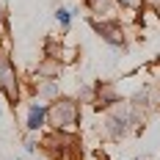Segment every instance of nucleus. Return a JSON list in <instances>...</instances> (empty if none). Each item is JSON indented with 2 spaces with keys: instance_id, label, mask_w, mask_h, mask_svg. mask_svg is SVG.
I'll use <instances>...</instances> for the list:
<instances>
[{
  "instance_id": "1",
  "label": "nucleus",
  "mask_w": 160,
  "mask_h": 160,
  "mask_svg": "<svg viewBox=\"0 0 160 160\" xmlns=\"http://www.w3.org/2000/svg\"><path fill=\"white\" fill-rule=\"evenodd\" d=\"M47 122L55 130H72L80 122V105L75 99H55L47 108Z\"/></svg>"
},
{
  "instance_id": "2",
  "label": "nucleus",
  "mask_w": 160,
  "mask_h": 160,
  "mask_svg": "<svg viewBox=\"0 0 160 160\" xmlns=\"http://www.w3.org/2000/svg\"><path fill=\"white\" fill-rule=\"evenodd\" d=\"M91 25H94V31L99 33L108 44H113V47H122V44H124V31H122L116 22H97L94 19Z\"/></svg>"
},
{
  "instance_id": "3",
  "label": "nucleus",
  "mask_w": 160,
  "mask_h": 160,
  "mask_svg": "<svg viewBox=\"0 0 160 160\" xmlns=\"http://www.w3.org/2000/svg\"><path fill=\"white\" fill-rule=\"evenodd\" d=\"M44 119H47V108L42 105V102H33L31 108H28V130H39L44 127Z\"/></svg>"
},
{
  "instance_id": "4",
  "label": "nucleus",
  "mask_w": 160,
  "mask_h": 160,
  "mask_svg": "<svg viewBox=\"0 0 160 160\" xmlns=\"http://www.w3.org/2000/svg\"><path fill=\"white\" fill-rule=\"evenodd\" d=\"M36 75L42 80H58L61 75V64H58V58H44L42 64L36 66Z\"/></svg>"
},
{
  "instance_id": "5",
  "label": "nucleus",
  "mask_w": 160,
  "mask_h": 160,
  "mask_svg": "<svg viewBox=\"0 0 160 160\" xmlns=\"http://www.w3.org/2000/svg\"><path fill=\"white\" fill-rule=\"evenodd\" d=\"M39 97H44V99H58V86H55V80H44V83L39 86Z\"/></svg>"
},
{
  "instance_id": "6",
  "label": "nucleus",
  "mask_w": 160,
  "mask_h": 160,
  "mask_svg": "<svg viewBox=\"0 0 160 160\" xmlns=\"http://www.w3.org/2000/svg\"><path fill=\"white\" fill-rule=\"evenodd\" d=\"M55 19H58L64 28H69V22H72V11H66V8H58V11H55Z\"/></svg>"
},
{
  "instance_id": "7",
  "label": "nucleus",
  "mask_w": 160,
  "mask_h": 160,
  "mask_svg": "<svg viewBox=\"0 0 160 160\" xmlns=\"http://www.w3.org/2000/svg\"><path fill=\"white\" fill-rule=\"evenodd\" d=\"M108 3L111 0H88V8L97 11V14H102V11H108Z\"/></svg>"
},
{
  "instance_id": "8",
  "label": "nucleus",
  "mask_w": 160,
  "mask_h": 160,
  "mask_svg": "<svg viewBox=\"0 0 160 160\" xmlns=\"http://www.w3.org/2000/svg\"><path fill=\"white\" fill-rule=\"evenodd\" d=\"M119 3H122L124 8H141V3H144V0H119Z\"/></svg>"
},
{
  "instance_id": "9",
  "label": "nucleus",
  "mask_w": 160,
  "mask_h": 160,
  "mask_svg": "<svg viewBox=\"0 0 160 160\" xmlns=\"http://www.w3.org/2000/svg\"><path fill=\"white\" fill-rule=\"evenodd\" d=\"M25 152H36V144H33L31 138H28V141H25Z\"/></svg>"
},
{
  "instance_id": "10",
  "label": "nucleus",
  "mask_w": 160,
  "mask_h": 160,
  "mask_svg": "<svg viewBox=\"0 0 160 160\" xmlns=\"http://www.w3.org/2000/svg\"><path fill=\"white\" fill-rule=\"evenodd\" d=\"M146 3H149V6H158V8H160V0H146Z\"/></svg>"
},
{
  "instance_id": "11",
  "label": "nucleus",
  "mask_w": 160,
  "mask_h": 160,
  "mask_svg": "<svg viewBox=\"0 0 160 160\" xmlns=\"http://www.w3.org/2000/svg\"><path fill=\"white\" fill-rule=\"evenodd\" d=\"M3 17H6V8H3V3H0V19H3Z\"/></svg>"
}]
</instances>
